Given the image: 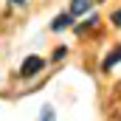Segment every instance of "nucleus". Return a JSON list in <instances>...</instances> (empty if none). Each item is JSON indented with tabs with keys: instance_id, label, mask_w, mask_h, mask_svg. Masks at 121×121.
Returning a JSON list of instances; mask_svg holds the SVG:
<instances>
[{
	"instance_id": "0eeeda50",
	"label": "nucleus",
	"mask_w": 121,
	"mask_h": 121,
	"mask_svg": "<svg viewBox=\"0 0 121 121\" xmlns=\"http://www.w3.org/2000/svg\"><path fill=\"white\" fill-rule=\"evenodd\" d=\"M65 54H68V48H56V51H54V59H62Z\"/></svg>"
},
{
	"instance_id": "423d86ee",
	"label": "nucleus",
	"mask_w": 121,
	"mask_h": 121,
	"mask_svg": "<svg viewBox=\"0 0 121 121\" xmlns=\"http://www.w3.org/2000/svg\"><path fill=\"white\" fill-rule=\"evenodd\" d=\"M113 26L121 28V9H118V11H113Z\"/></svg>"
},
{
	"instance_id": "20e7f679",
	"label": "nucleus",
	"mask_w": 121,
	"mask_h": 121,
	"mask_svg": "<svg viewBox=\"0 0 121 121\" xmlns=\"http://www.w3.org/2000/svg\"><path fill=\"white\" fill-rule=\"evenodd\" d=\"M70 17H73V14H59V17H56V20L51 23V28H54V31H62V28H68V26H70Z\"/></svg>"
},
{
	"instance_id": "7ed1b4c3",
	"label": "nucleus",
	"mask_w": 121,
	"mask_h": 121,
	"mask_svg": "<svg viewBox=\"0 0 121 121\" xmlns=\"http://www.w3.org/2000/svg\"><path fill=\"white\" fill-rule=\"evenodd\" d=\"M116 62H121V45L116 48V51H110V54L104 56V62H101V68H104V70H110V68H113Z\"/></svg>"
},
{
	"instance_id": "6e6552de",
	"label": "nucleus",
	"mask_w": 121,
	"mask_h": 121,
	"mask_svg": "<svg viewBox=\"0 0 121 121\" xmlns=\"http://www.w3.org/2000/svg\"><path fill=\"white\" fill-rule=\"evenodd\" d=\"M11 3H14V6H17V3H20V6H23V3H26V0H11Z\"/></svg>"
},
{
	"instance_id": "f257e3e1",
	"label": "nucleus",
	"mask_w": 121,
	"mask_h": 121,
	"mask_svg": "<svg viewBox=\"0 0 121 121\" xmlns=\"http://www.w3.org/2000/svg\"><path fill=\"white\" fill-rule=\"evenodd\" d=\"M42 68H45V59H42V56H28V59L23 62V68H20V76L28 79V76H34V73H39Z\"/></svg>"
},
{
	"instance_id": "39448f33",
	"label": "nucleus",
	"mask_w": 121,
	"mask_h": 121,
	"mask_svg": "<svg viewBox=\"0 0 121 121\" xmlns=\"http://www.w3.org/2000/svg\"><path fill=\"white\" fill-rule=\"evenodd\" d=\"M39 121H54V110H51V107H45V110H42V118Z\"/></svg>"
},
{
	"instance_id": "f03ea898",
	"label": "nucleus",
	"mask_w": 121,
	"mask_h": 121,
	"mask_svg": "<svg viewBox=\"0 0 121 121\" xmlns=\"http://www.w3.org/2000/svg\"><path fill=\"white\" fill-rule=\"evenodd\" d=\"M90 6H93V0H70V14L79 17L85 11H90Z\"/></svg>"
}]
</instances>
